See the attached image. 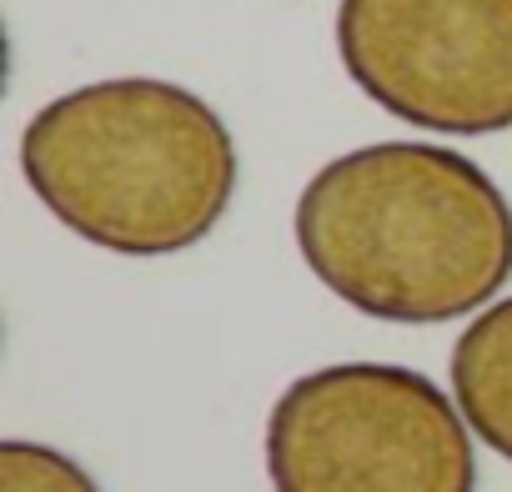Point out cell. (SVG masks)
Instances as JSON below:
<instances>
[{
	"label": "cell",
	"instance_id": "obj_1",
	"mask_svg": "<svg viewBox=\"0 0 512 492\" xmlns=\"http://www.w3.org/2000/svg\"><path fill=\"white\" fill-rule=\"evenodd\" d=\"M307 272L372 322L477 317L512 282V201L462 151L372 141L332 156L297 196Z\"/></svg>",
	"mask_w": 512,
	"mask_h": 492
},
{
	"label": "cell",
	"instance_id": "obj_2",
	"mask_svg": "<svg viewBox=\"0 0 512 492\" xmlns=\"http://www.w3.org/2000/svg\"><path fill=\"white\" fill-rule=\"evenodd\" d=\"M36 201L111 257H181L231 211L241 156L221 111L161 76H106L46 101L21 131Z\"/></svg>",
	"mask_w": 512,
	"mask_h": 492
},
{
	"label": "cell",
	"instance_id": "obj_3",
	"mask_svg": "<svg viewBox=\"0 0 512 492\" xmlns=\"http://www.w3.org/2000/svg\"><path fill=\"white\" fill-rule=\"evenodd\" d=\"M452 392L397 362H332L267 412L272 492H477V447Z\"/></svg>",
	"mask_w": 512,
	"mask_h": 492
},
{
	"label": "cell",
	"instance_id": "obj_4",
	"mask_svg": "<svg viewBox=\"0 0 512 492\" xmlns=\"http://www.w3.org/2000/svg\"><path fill=\"white\" fill-rule=\"evenodd\" d=\"M337 56L372 106L417 131H512V0H342Z\"/></svg>",
	"mask_w": 512,
	"mask_h": 492
},
{
	"label": "cell",
	"instance_id": "obj_5",
	"mask_svg": "<svg viewBox=\"0 0 512 492\" xmlns=\"http://www.w3.org/2000/svg\"><path fill=\"white\" fill-rule=\"evenodd\" d=\"M452 397L472 437L512 462V297L482 307L452 347Z\"/></svg>",
	"mask_w": 512,
	"mask_h": 492
},
{
	"label": "cell",
	"instance_id": "obj_6",
	"mask_svg": "<svg viewBox=\"0 0 512 492\" xmlns=\"http://www.w3.org/2000/svg\"><path fill=\"white\" fill-rule=\"evenodd\" d=\"M0 492H101V487L71 452L31 437H6L0 442Z\"/></svg>",
	"mask_w": 512,
	"mask_h": 492
}]
</instances>
